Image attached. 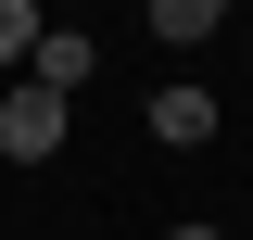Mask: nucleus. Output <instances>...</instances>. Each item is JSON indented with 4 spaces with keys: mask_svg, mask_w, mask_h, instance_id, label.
Instances as JSON below:
<instances>
[{
    "mask_svg": "<svg viewBox=\"0 0 253 240\" xmlns=\"http://www.w3.org/2000/svg\"><path fill=\"white\" fill-rule=\"evenodd\" d=\"M38 26H51L38 0H0V63H13V76H26V51H38Z\"/></svg>",
    "mask_w": 253,
    "mask_h": 240,
    "instance_id": "obj_5",
    "label": "nucleus"
},
{
    "mask_svg": "<svg viewBox=\"0 0 253 240\" xmlns=\"http://www.w3.org/2000/svg\"><path fill=\"white\" fill-rule=\"evenodd\" d=\"M139 126H152L165 152H203V139H215V89H190V76H177V89H152V114H139Z\"/></svg>",
    "mask_w": 253,
    "mask_h": 240,
    "instance_id": "obj_3",
    "label": "nucleus"
},
{
    "mask_svg": "<svg viewBox=\"0 0 253 240\" xmlns=\"http://www.w3.org/2000/svg\"><path fill=\"white\" fill-rule=\"evenodd\" d=\"M63 126H76V101H51L38 76H13V89H0V164H51Z\"/></svg>",
    "mask_w": 253,
    "mask_h": 240,
    "instance_id": "obj_1",
    "label": "nucleus"
},
{
    "mask_svg": "<svg viewBox=\"0 0 253 240\" xmlns=\"http://www.w3.org/2000/svg\"><path fill=\"white\" fill-rule=\"evenodd\" d=\"M177 240H228V228H177Z\"/></svg>",
    "mask_w": 253,
    "mask_h": 240,
    "instance_id": "obj_6",
    "label": "nucleus"
},
{
    "mask_svg": "<svg viewBox=\"0 0 253 240\" xmlns=\"http://www.w3.org/2000/svg\"><path fill=\"white\" fill-rule=\"evenodd\" d=\"M241 13H253V0H241Z\"/></svg>",
    "mask_w": 253,
    "mask_h": 240,
    "instance_id": "obj_7",
    "label": "nucleus"
},
{
    "mask_svg": "<svg viewBox=\"0 0 253 240\" xmlns=\"http://www.w3.org/2000/svg\"><path fill=\"white\" fill-rule=\"evenodd\" d=\"M228 13H241V0H139V26H152L165 51H203V38H215Z\"/></svg>",
    "mask_w": 253,
    "mask_h": 240,
    "instance_id": "obj_4",
    "label": "nucleus"
},
{
    "mask_svg": "<svg viewBox=\"0 0 253 240\" xmlns=\"http://www.w3.org/2000/svg\"><path fill=\"white\" fill-rule=\"evenodd\" d=\"M89 26H38V51H26V76H38V89H51V101H76V89H89Z\"/></svg>",
    "mask_w": 253,
    "mask_h": 240,
    "instance_id": "obj_2",
    "label": "nucleus"
}]
</instances>
